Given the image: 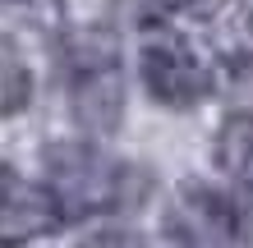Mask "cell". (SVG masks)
<instances>
[{"label": "cell", "instance_id": "obj_2", "mask_svg": "<svg viewBox=\"0 0 253 248\" xmlns=\"http://www.w3.org/2000/svg\"><path fill=\"white\" fill-rule=\"evenodd\" d=\"M46 188L65 216H97L129 202L133 170L87 142H55L46 147Z\"/></svg>", "mask_w": 253, "mask_h": 248}, {"label": "cell", "instance_id": "obj_7", "mask_svg": "<svg viewBox=\"0 0 253 248\" xmlns=\"http://www.w3.org/2000/svg\"><path fill=\"white\" fill-rule=\"evenodd\" d=\"M33 97V74H28L23 55L14 51L9 37H0V115H14Z\"/></svg>", "mask_w": 253, "mask_h": 248}, {"label": "cell", "instance_id": "obj_5", "mask_svg": "<svg viewBox=\"0 0 253 248\" xmlns=\"http://www.w3.org/2000/svg\"><path fill=\"white\" fill-rule=\"evenodd\" d=\"M65 221L60 202L46 184H33L14 170H0V244H28L51 235Z\"/></svg>", "mask_w": 253, "mask_h": 248}, {"label": "cell", "instance_id": "obj_8", "mask_svg": "<svg viewBox=\"0 0 253 248\" xmlns=\"http://www.w3.org/2000/svg\"><path fill=\"white\" fill-rule=\"evenodd\" d=\"M193 0H115V14H120L125 23L133 28H157V23H166L175 19L180 9H189Z\"/></svg>", "mask_w": 253, "mask_h": 248}, {"label": "cell", "instance_id": "obj_3", "mask_svg": "<svg viewBox=\"0 0 253 248\" xmlns=\"http://www.w3.org/2000/svg\"><path fill=\"white\" fill-rule=\"evenodd\" d=\"M166 235L175 248H253V202L189 179L170 198Z\"/></svg>", "mask_w": 253, "mask_h": 248}, {"label": "cell", "instance_id": "obj_6", "mask_svg": "<svg viewBox=\"0 0 253 248\" xmlns=\"http://www.w3.org/2000/svg\"><path fill=\"white\" fill-rule=\"evenodd\" d=\"M216 166L253 193V115H230L216 134Z\"/></svg>", "mask_w": 253, "mask_h": 248}, {"label": "cell", "instance_id": "obj_1", "mask_svg": "<svg viewBox=\"0 0 253 248\" xmlns=\"http://www.w3.org/2000/svg\"><path fill=\"white\" fill-rule=\"evenodd\" d=\"M65 60V87L69 106L87 134H115L125 115V69H120V46L106 28H79L60 46Z\"/></svg>", "mask_w": 253, "mask_h": 248}, {"label": "cell", "instance_id": "obj_4", "mask_svg": "<svg viewBox=\"0 0 253 248\" xmlns=\"http://www.w3.org/2000/svg\"><path fill=\"white\" fill-rule=\"evenodd\" d=\"M138 65H143V87L161 106H193L216 87V65L189 37L170 33V28H161L143 41Z\"/></svg>", "mask_w": 253, "mask_h": 248}, {"label": "cell", "instance_id": "obj_9", "mask_svg": "<svg viewBox=\"0 0 253 248\" xmlns=\"http://www.w3.org/2000/svg\"><path fill=\"white\" fill-rule=\"evenodd\" d=\"M0 9L14 14V19L42 28V33H55L65 23V0H0Z\"/></svg>", "mask_w": 253, "mask_h": 248}]
</instances>
